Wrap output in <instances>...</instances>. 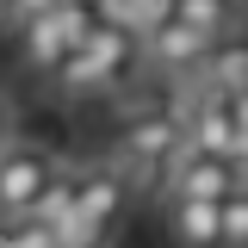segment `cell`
<instances>
[{
	"label": "cell",
	"instance_id": "obj_1",
	"mask_svg": "<svg viewBox=\"0 0 248 248\" xmlns=\"http://www.w3.org/2000/svg\"><path fill=\"white\" fill-rule=\"evenodd\" d=\"M93 25H99V13H93V6H81V0H62L56 13H44L37 25L19 31V68H25V75H56L62 62L87 44V31H93Z\"/></svg>",
	"mask_w": 248,
	"mask_h": 248
},
{
	"label": "cell",
	"instance_id": "obj_2",
	"mask_svg": "<svg viewBox=\"0 0 248 248\" xmlns=\"http://www.w3.org/2000/svg\"><path fill=\"white\" fill-rule=\"evenodd\" d=\"M56 155L44 149V143H6L0 149V217L6 223H25L31 205L50 192V180H56Z\"/></svg>",
	"mask_w": 248,
	"mask_h": 248
},
{
	"label": "cell",
	"instance_id": "obj_3",
	"mask_svg": "<svg viewBox=\"0 0 248 248\" xmlns=\"http://www.w3.org/2000/svg\"><path fill=\"white\" fill-rule=\"evenodd\" d=\"M130 56H137V44H130L124 31L93 25L87 44H81V50L56 68V87H62V93H99V87H112L124 68H130Z\"/></svg>",
	"mask_w": 248,
	"mask_h": 248
},
{
	"label": "cell",
	"instance_id": "obj_4",
	"mask_svg": "<svg viewBox=\"0 0 248 248\" xmlns=\"http://www.w3.org/2000/svg\"><path fill=\"white\" fill-rule=\"evenodd\" d=\"M161 174H168V199H192V205H223L236 186H248L236 161H211V155L186 149V143L168 155Z\"/></svg>",
	"mask_w": 248,
	"mask_h": 248
},
{
	"label": "cell",
	"instance_id": "obj_5",
	"mask_svg": "<svg viewBox=\"0 0 248 248\" xmlns=\"http://www.w3.org/2000/svg\"><path fill=\"white\" fill-rule=\"evenodd\" d=\"M180 149V118L174 112H143V118L124 124L118 137V155L130 174H155V168H168V155Z\"/></svg>",
	"mask_w": 248,
	"mask_h": 248
},
{
	"label": "cell",
	"instance_id": "obj_6",
	"mask_svg": "<svg viewBox=\"0 0 248 248\" xmlns=\"http://www.w3.org/2000/svg\"><path fill=\"white\" fill-rule=\"evenodd\" d=\"M180 143L199 149V155H211V161H236V106L217 99V93H199L192 112H186V124H180Z\"/></svg>",
	"mask_w": 248,
	"mask_h": 248
},
{
	"label": "cell",
	"instance_id": "obj_7",
	"mask_svg": "<svg viewBox=\"0 0 248 248\" xmlns=\"http://www.w3.org/2000/svg\"><path fill=\"white\" fill-rule=\"evenodd\" d=\"M93 13H99V25L124 31V37H130V44L143 50V44H149L155 31L168 25V19H174V0H99Z\"/></svg>",
	"mask_w": 248,
	"mask_h": 248
},
{
	"label": "cell",
	"instance_id": "obj_8",
	"mask_svg": "<svg viewBox=\"0 0 248 248\" xmlns=\"http://www.w3.org/2000/svg\"><path fill=\"white\" fill-rule=\"evenodd\" d=\"M205 93H217V99L248 93V37H217L205 50Z\"/></svg>",
	"mask_w": 248,
	"mask_h": 248
},
{
	"label": "cell",
	"instance_id": "obj_9",
	"mask_svg": "<svg viewBox=\"0 0 248 248\" xmlns=\"http://www.w3.org/2000/svg\"><path fill=\"white\" fill-rule=\"evenodd\" d=\"M168 242L174 248H217V205L168 199Z\"/></svg>",
	"mask_w": 248,
	"mask_h": 248
},
{
	"label": "cell",
	"instance_id": "obj_10",
	"mask_svg": "<svg viewBox=\"0 0 248 248\" xmlns=\"http://www.w3.org/2000/svg\"><path fill=\"white\" fill-rule=\"evenodd\" d=\"M143 50H149L161 68H199V62H205V50H211V37H199V31H186L180 19H168V25L155 31Z\"/></svg>",
	"mask_w": 248,
	"mask_h": 248
},
{
	"label": "cell",
	"instance_id": "obj_11",
	"mask_svg": "<svg viewBox=\"0 0 248 248\" xmlns=\"http://www.w3.org/2000/svg\"><path fill=\"white\" fill-rule=\"evenodd\" d=\"M174 19L186 31H199V37H223V25L236 19V0H174Z\"/></svg>",
	"mask_w": 248,
	"mask_h": 248
},
{
	"label": "cell",
	"instance_id": "obj_12",
	"mask_svg": "<svg viewBox=\"0 0 248 248\" xmlns=\"http://www.w3.org/2000/svg\"><path fill=\"white\" fill-rule=\"evenodd\" d=\"M217 248H248V186L217 205Z\"/></svg>",
	"mask_w": 248,
	"mask_h": 248
},
{
	"label": "cell",
	"instance_id": "obj_13",
	"mask_svg": "<svg viewBox=\"0 0 248 248\" xmlns=\"http://www.w3.org/2000/svg\"><path fill=\"white\" fill-rule=\"evenodd\" d=\"M0 248H56V230L50 223H6V236H0Z\"/></svg>",
	"mask_w": 248,
	"mask_h": 248
},
{
	"label": "cell",
	"instance_id": "obj_14",
	"mask_svg": "<svg viewBox=\"0 0 248 248\" xmlns=\"http://www.w3.org/2000/svg\"><path fill=\"white\" fill-rule=\"evenodd\" d=\"M230 106H236V168L248 174V93H242V99H230Z\"/></svg>",
	"mask_w": 248,
	"mask_h": 248
},
{
	"label": "cell",
	"instance_id": "obj_15",
	"mask_svg": "<svg viewBox=\"0 0 248 248\" xmlns=\"http://www.w3.org/2000/svg\"><path fill=\"white\" fill-rule=\"evenodd\" d=\"M0 149H6V106H0Z\"/></svg>",
	"mask_w": 248,
	"mask_h": 248
},
{
	"label": "cell",
	"instance_id": "obj_16",
	"mask_svg": "<svg viewBox=\"0 0 248 248\" xmlns=\"http://www.w3.org/2000/svg\"><path fill=\"white\" fill-rule=\"evenodd\" d=\"M81 6H99V0H81Z\"/></svg>",
	"mask_w": 248,
	"mask_h": 248
}]
</instances>
